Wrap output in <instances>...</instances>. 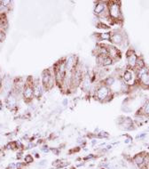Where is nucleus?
Listing matches in <instances>:
<instances>
[{
	"label": "nucleus",
	"mask_w": 149,
	"mask_h": 169,
	"mask_svg": "<svg viewBox=\"0 0 149 169\" xmlns=\"http://www.w3.org/2000/svg\"><path fill=\"white\" fill-rule=\"evenodd\" d=\"M107 11H108L109 17L113 20H119L122 18V11L119 2L112 1L107 5Z\"/></svg>",
	"instance_id": "1"
},
{
	"label": "nucleus",
	"mask_w": 149,
	"mask_h": 169,
	"mask_svg": "<svg viewBox=\"0 0 149 169\" xmlns=\"http://www.w3.org/2000/svg\"><path fill=\"white\" fill-rule=\"evenodd\" d=\"M42 85L45 89H51L53 86V77L49 69H45L42 73Z\"/></svg>",
	"instance_id": "2"
},
{
	"label": "nucleus",
	"mask_w": 149,
	"mask_h": 169,
	"mask_svg": "<svg viewBox=\"0 0 149 169\" xmlns=\"http://www.w3.org/2000/svg\"><path fill=\"white\" fill-rule=\"evenodd\" d=\"M109 87H107L106 86H101L98 88L97 90V99L98 101H105L106 98L109 97Z\"/></svg>",
	"instance_id": "3"
},
{
	"label": "nucleus",
	"mask_w": 149,
	"mask_h": 169,
	"mask_svg": "<svg viewBox=\"0 0 149 169\" xmlns=\"http://www.w3.org/2000/svg\"><path fill=\"white\" fill-rule=\"evenodd\" d=\"M22 95L25 101H30L32 97L34 96V92H33V84L32 83H27L25 85L23 91H22Z\"/></svg>",
	"instance_id": "4"
},
{
	"label": "nucleus",
	"mask_w": 149,
	"mask_h": 169,
	"mask_svg": "<svg viewBox=\"0 0 149 169\" xmlns=\"http://www.w3.org/2000/svg\"><path fill=\"white\" fill-rule=\"evenodd\" d=\"M106 7L107 5L105 2H97L94 6V13L98 16H102L103 14L108 13V11H106Z\"/></svg>",
	"instance_id": "5"
},
{
	"label": "nucleus",
	"mask_w": 149,
	"mask_h": 169,
	"mask_svg": "<svg viewBox=\"0 0 149 169\" xmlns=\"http://www.w3.org/2000/svg\"><path fill=\"white\" fill-rule=\"evenodd\" d=\"M138 56L137 54L133 52L130 50L127 53V62H128V66L131 69L136 68V64H137V61H138Z\"/></svg>",
	"instance_id": "6"
},
{
	"label": "nucleus",
	"mask_w": 149,
	"mask_h": 169,
	"mask_svg": "<svg viewBox=\"0 0 149 169\" xmlns=\"http://www.w3.org/2000/svg\"><path fill=\"white\" fill-rule=\"evenodd\" d=\"M146 153H145V152H142V153H139L138 155H136L134 158H133V162L134 164L140 169L142 168L144 166H146L145 165V156H146Z\"/></svg>",
	"instance_id": "7"
},
{
	"label": "nucleus",
	"mask_w": 149,
	"mask_h": 169,
	"mask_svg": "<svg viewBox=\"0 0 149 169\" xmlns=\"http://www.w3.org/2000/svg\"><path fill=\"white\" fill-rule=\"evenodd\" d=\"M110 41L114 45H122L123 43V37L120 32H114V33L111 34Z\"/></svg>",
	"instance_id": "8"
},
{
	"label": "nucleus",
	"mask_w": 149,
	"mask_h": 169,
	"mask_svg": "<svg viewBox=\"0 0 149 169\" xmlns=\"http://www.w3.org/2000/svg\"><path fill=\"white\" fill-rule=\"evenodd\" d=\"M6 106L13 110V108L16 107V98L13 94H9V95L6 98Z\"/></svg>",
	"instance_id": "9"
},
{
	"label": "nucleus",
	"mask_w": 149,
	"mask_h": 169,
	"mask_svg": "<svg viewBox=\"0 0 149 169\" xmlns=\"http://www.w3.org/2000/svg\"><path fill=\"white\" fill-rule=\"evenodd\" d=\"M33 92H34V96L37 98H39L43 93V88L38 82L33 84Z\"/></svg>",
	"instance_id": "10"
},
{
	"label": "nucleus",
	"mask_w": 149,
	"mask_h": 169,
	"mask_svg": "<svg viewBox=\"0 0 149 169\" xmlns=\"http://www.w3.org/2000/svg\"><path fill=\"white\" fill-rule=\"evenodd\" d=\"M133 78H134L133 72L130 71V70H126L123 73V75H122L123 82H125L126 84H130L132 81V80H133Z\"/></svg>",
	"instance_id": "11"
},
{
	"label": "nucleus",
	"mask_w": 149,
	"mask_h": 169,
	"mask_svg": "<svg viewBox=\"0 0 149 169\" xmlns=\"http://www.w3.org/2000/svg\"><path fill=\"white\" fill-rule=\"evenodd\" d=\"M140 83H141L144 86L147 87L149 86V70L146 72V73L143 74L141 77H139Z\"/></svg>",
	"instance_id": "12"
},
{
	"label": "nucleus",
	"mask_w": 149,
	"mask_h": 169,
	"mask_svg": "<svg viewBox=\"0 0 149 169\" xmlns=\"http://www.w3.org/2000/svg\"><path fill=\"white\" fill-rule=\"evenodd\" d=\"M114 82H115V79H114L113 77H107L106 78V80L104 81L105 86H106L107 87L112 86H113V84H114Z\"/></svg>",
	"instance_id": "13"
},
{
	"label": "nucleus",
	"mask_w": 149,
	"mask_h": 169,
	"mask_svg": "<svg viewBox=\"0 0 149 169\" xmlns=\"http://www.w3.org/2000/svg\"><path fill=\"white\" fill-rule=\"evenodd\" d=\"M141 110H142L143 115H149V100L143 105V107L141 108Z\"/></svg>",
	"instance_id": "14"
},
{
	"label": "nucleus",
	"mask_w": 149,
	"mask_h": 169,
	"mask_svg": "<svg viewBox=\"0 0 149 169\" xmlns=\"http://www.w3.org/2000/svg\"><path fill=\"white\" fill-rule=\"evenodd\" d=\"M99 38H100L101 40H103V41H105V40H110L111 38V33H108V32H106V33H101L99 34Z\"/></svg>",
	"instance_id": "15"
},
{
	"label": "nucleus",
	"mask_w": 149,
	"mask_h": 169,
	"mask_svg": "<svg viewBox=\"0 0 149 169\" xmlns=\"http://www.w3.org/2000/svg\"><path fill=\"white\" fill-rule=\"evenodd\" d=\"M136 68L138 69H138H143V68H145V62H144V61H143L141 58H138V59L137 64H136Z\"/></svg>",
	"instance_id": "16"
},
{
	"label": "nucleus",
	"mask_w": 149,
	"mask_h": 169,
	"mask_svg": "<svg viewBox=\"0 0 149 169\" xmlns=\"http://www.w3.org/2000/svg\"><path fill=\"white\" fill-rule=\"evenodd\" d=\"M24 160H25V162H26L27 164H29V163H32L33 162L34 158H33V157L31 155H27V156H25Z\"/></svg>",
	"instance_id": "17"
},
{
	"label": "nucleus",
	"mask_w": 149,
	"mask_h": 169,
	"mask_svg": "<svg viewBox=\"0 0 149 169\" xmlns=\"http://www.w3.org/2000/svg\"><path fill=\"white\" fill-rule=\"evenodd\" d=\"M5 38V31L3 30H0V43L3 42Z\"/></svg>",
	"instance_id": "18"
},
{
	"label": "nucleus",
	"mask_w": 149,
	"mask_h": 169,
	"mask_svg": "<svg viewBox=\"0 0 149 169\" xmlns=\"http://www.w3.org/2000/svg\"><path fill=\"white\" fill-rule=\"evenodd\" d=\"M1 4H2V5L3 6H5V7H8L10 5V4H11V1H9V0H5V1H1Z\"/></svg>",
	"instance_id": "19"
},
{
	"label": "nucleus",
	"mask_w": 149,
	"mask_h": 169,
	"mask_svg": "<svg viewBox=\"0 0 149 169\" xmlns=\"http://www.w3.org/2000/svg\"><path fill=\"white\" fill-rule=\"evenodd\" d=\"M52 151L53 152V153H54L55 155H58V154H59V152H60V150H58V149H53Z\"/></svg>",
	"instance_id": "20"
},
{
	"label": "nucleus",
	"mask_w": 149,
	"mask_h": 169,
	"mask_svg": "<svg viewBox=\"0 0 149 169\" xmlns=\"http://www.w3.org/2000/svg\"><path fill=\"white\" fill-rule=\"evenodd\" d=\"M42 150H43L44 152H48V151H49V149H48L47 147H44V148L42 149Z\"/></svg>",
	"instance_id": "21"
},
{
	"label": "nucleus",
	"mask_w": 149,
	"mask_h": 169,
	"mask_svg": "<svg viewBox=\"0 0 149 169\" xmlns=\"http://www.w3.org/2000/svg\"><path fill=\"white\" fill-rule=\"evenodd\" d=\"M1 84H2V77H0V86H1Z\"/></svg>",
	"instance_id": "22"
},
{
	"label": "nucleus",
	"mask_w": 149,
	"mask_h": 169,
	"mask_svg": "<svg viewBox=\"0 0 149 169\" xmlns=\"http://www.w3.org/2000/svg\"><path fill=\"white\" fill-rule=\"evenodd\" d=\"M0 110H2V102H0Z\"/></svg>",
	"instance_id": "23"
},
{
	"label": "nucleus",
	"mask_w": 149,
	"mask_h": 169,
	"mask_svg": "<svg viewBox=\"0 0 149 169\" xmlns=\"http://www.w3.org/2000/svg\"><path fill=\"white\" fill-rule=\"evenodd\" d=\"M1 8H2V4L0 2V12H1Z\"/></svg>",
	"instance_id": "24"
}]
</instances>
